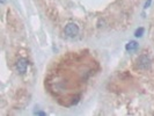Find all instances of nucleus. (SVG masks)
I'll return each instance as SVG.
<instances>
[{
    "instance_id": "nucleus-4",
    "label": "nucleus",
    "mask_w": 154,
    "mask_h": 116,
    "mask_svg": "<svg viewBox=\"0 0 154 116\" xmlns=\"http://www.w3.org/2000/svg\"><path fill=\"white\" fill-rule=\"evenodd\" d=\"M137 48H138V43L134 42V41L129 42V43L126 44V46H125L126 51H134V50H137Z\"/></svg>"
},
{
    "instance_id": "nucleus-1",
    "label": "nucleus",
    "mask_w": 154,
    "mask_h": 116,
    "mask_svg": "<svg viewBox=\"0 0 154 116\" xmlns=\"http://www.w3.org/2000/svg\"><path fill=\"white\" fill-rule=\"evenodd\" d=\"M151 66V58L147 55H141L137 59V69L147 70Z\"/></svg>"
},
{
    "instance_id": "nucleus-6",
    "label": "nucleus",
    "mask_w": 154,
    "mask_h": 116,
    "mask_svg": "<svg viewBox=\"0 0 154 116\" xmlns=\"http://www.w3.org/2000/svg\"><path fill=\"white\" fill-rule=\"evenodd\" d=\"M151 2H152V0H147L146 4H145V6H144V8H148L149 6H151Z\"/></svg>"
},
{
    "instance_id": "nucleus-2",
    "label": "nucleus",
    "mask_w": 154,
    "mask_h": 116,
    "mask_svg": "<svg viewBox=\"0 0 154 116\" xmlns=\"http://www.w3.org/2000/svg\"><path fill=\"white\" fill-rule=\"evenodd\" d=\"M64 33L67 37H75L79 34V27H78L77 23H67L65 26Z\"/></svg>"
},
{
    "instance_id": "nucleus-3",
    "label": "nucleus",
    "mask_w": 154,
    "mask_h": 116,
    "mask_svg": "<svg viewBox=\"0 0 154 116\" xmlns=\"http://www.w3.org/2000/svg\"><path fill=\"white\" fill-rule=\"evenodd\" d=\"M28 64L29 63H28V61L26 58H19V61L15 64L16 71L19 73H21V74H24L27 72V69H28Z\"/></svg>"
},
{
    "instance_id": "nucleus-5",
    "label": "nucleus",
    "mask_w": 154,
    "mask_h": 116,
    "mask_svg": "<svg viewBox=\"0 0 154 116\" xmlns=\"http://www.w3.org/2000/svg\"><path fill=\"white\" fill-rule=\"evenodd\" d=\"M144 31H145V29H144L143 27H140V28H138V29L136 30L134 36H136V37H141V36H143V34H144Z\"/></svg>"
}]
</instances>
